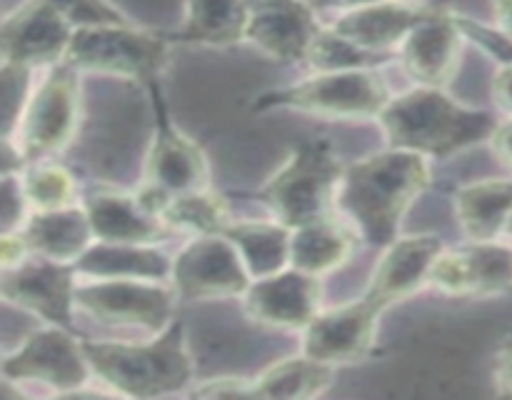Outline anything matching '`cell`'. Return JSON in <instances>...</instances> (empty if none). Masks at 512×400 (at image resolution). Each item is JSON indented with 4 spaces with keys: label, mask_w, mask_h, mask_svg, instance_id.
I'll use <instances>...</instances> for the list:
<instances>
[{
    "label": "cell",
    "mask_w": 512,
    "mask_h": 400,
    "mask_svg": "<svg viewBox=\"0 0 512 400\" xmlns=\"http://www.w3.org/2000/svg\"><path fill=\"white\" fill-rule=\"evenodd\" d=\"M233 240L238 253L243 255L253 280L268 278L290 268V245H293V228L275 220V223H260V220H243L230 223L223 230Z\"/></svg>",
    "instance_id": "484cf974"
},
{
    "label": "cell",
    "mask_w": 512,
    "mask_h": 400,
    "mask_svg": "<svg viewBox=\"0 0 512 400\" xmlns=\"http://www.w3.org/2000/svg\"><path fill=\"white\" fill-rule=\"evenodd\" d=\"M208 188V160L200 145L173 125L160 123L145 160V180L138 190V200L160 218V210L175 195L195 193Z\"/></svg>",
    "instance_id": "8fae6325"
},
{
    "label": "cell",
    "mask_w": 512,
    "mask_h": 400,
    "mask_svg": "<svg viewBox=\"0 0 512 400\" xmlns=\"http://www.w3.org/2000/svg\"><path fill=\"white\" fill-rule=\"evenodd\" d=\"M93 375L88 355L63 325L35 330L15 353L3 360L5 380H25L53 388L55 393H75Z\"/></svg>",
    "instance_id": "30bf717a"
},
{
    "label": "cell",
    "mask_w": 512,
    "mask_h": 400,
    "mask_svg": "<svg viewBox=\"0 0 512 400\" xmlns=\"http://www.w3.org/2000/svg\"><path fill=\"white\" fill-rule=\"evenodd\" d=\"M175 295L160 280L90 278L75 288V310L113 328L158 335L170 325Z\"/></svg>",
    "instance_id": "ba28073f"
},
{
    "label": "cell",
    "mask_w": 512,
    "mask_h": 400,
    "mask_svg": "<svg viewBox=\"0 0 512 400\" xmlns=\"http://www.w3.org/2000/svg\"><path fill=\"white\" fill-rule=\"evenodd\" d=\"M375 3H388V0H313V8H333L345 13V10L353 8H365V5H375Z\"/></svg>",
    "instance_id": "60d3db41"
},
{
    "label": "cell",
    "mask_w": 512,
    "mask_h": 400,
    "mask_svg": "<svg viewBox=\"0 0 512 400\" xmlns=\"http://www.w3.org/2000/svg\"><path fill=\"white\" fill-rule=\"evenodd\" d=\"M388 55H375L368 50L358 48V45L348 43L345 38H340L338 33H333L330 28L320 30V35L315 38L313 48L308 53V63L315 73H330V70H358V68H373L380 60H385Z\"/></svg>",
    "instance_id": "4dcf8cb0"
},
{
    "label": "cell",
    "mask_w": 512,
    "mask_h": 400,
    "mask_svg": "<svg viewBox=\"0 0 512 400\" xmlns=\"http://www.w3.org/2000/svg\"><path fill=\"white\" fill-rule=\"evenodd\" d=\"M493 98L498 108L512 118V63H503L493 78Z\"/></svg>",
    "instance_id": "8d00e7d4"
},
{
    "label": "cell",
    "mask_w": 512,
    "mask_h": 400,
    "mask_svg": "<svg viewBox=\"0 0 512 400\" xmlns=\"http://www.w3.org/2000/svg\"><path fill=\"white\" fill-rule=\"evenodd\" d=\"M245 310L260 325L283 330H305L320 313L323 285L320 275L298 268H285L250 283L245 290Z\"/></svg>",
    "instance_id": "e0dca14e"
},
{
    "label": "cell",
    "mask_w": 512,
    "mask_h": 400,
    "mask_svg": "<svg viewBox=\"0 0 512 400\" xmlns=\"http://www.w3.org/2000/svg\"><path fill=\"white\" fill-rule=\"evenodd\" d=\"M248 0H185V25L178 33L185 43L230 45L245 38Z\"/></svg>",
    "instance_id": "4316f807"
},
{
    "label": "cell",
    "mask_w": 512,
    "mask_h": 400,
    "mask_svg": "<svg viewBox=\"0 0 512 400\" xmlns=\"http://www.w3.org/2000/svg\"><path fill=\"white\" fill-rule=\"evenodd\" d=\"M160 220L168 228L190 230V233H223L233 220H230L228 203L220 195L205 190H195V193L175 195L163 210H160Z\"/></svg>",
    "instance_id": "f1b7e54d"
},
{
    "label": "cell",
    "mask_w": 512,
    "mask_h": 400,
    "mask_svg": "<svg viewBox=\"0 0 512 400\" xmlns=\"http://www.w3.org/2000/svg\"><path fill=\"white\" fill-rule=\"evenodd\" d=\"M73 33V25L50 0H28L3 20V63L28 70L63 63Z\"/></svg>",
    "instance_id": "7c38bea8"
},
{
    "label": "cell",
    "mask_w": 512,
    "mask_h": 400,
    "mask_svg": "<svg viewBox=\"0 0 512 400\" xmlns=\"http://www.w3.org/2000/svg\"><path fill=\"white\" fill-rule=\"evenodd\" d=\"M23 235L33 255L70 265L93 245L95 238L88 213L80 205L60 210H35V215H30L28 223L23 225Z\"/></svg>",
    "instance_id": "7402d4cb"
},
{
    "label": "cell",
    "mask_w": 512,
    "mask_h": 400,
    "mask_svg": "<svg viewBox=\"0 0 512 400\" xmlns=\"http://www.w3.org/2000/svg\"><path fill=\"white\" fill-rule=\"evenodd\" d=\"M73 28H98V25H133L108 0H50Z\"/></svg>",
    "instance_id": "1f68e13d"
},
{
    "label": "cell",
    "mask_w": 512,
    "mask_h": 400,
    "mask_svg": "<svg viewBox=\"0 0 512 400\" xmlns=\"http://www.w3.org/2000/svg\"><path fill=\"white\" fill-rule=\"evenodd\" d=\"M30 70L20 68V65L3 63V100H5V138L18 125L20 113H23L28 100H20L25 95V80H28Z\"/></svg>",
    "instance_id": "d6a6232c"
},
{
    "label": "cell",
    "mask_w": 512,
    "mask_h": 400,
    "mask_svg": "<svg viewBox=\"0 0 512 400\" xmlns=\"http://www.w3.org/2000/svg\"><path fill=\"white\" fill-rule=\"evenodd\" d=\"M430 285L448 295H498L512 288V245L470 240L443 250L430 270Z\"/></svg>",
    "instance_id": "5bb4252c"
},
{
    "label": "cell",
    "mask_w": 512,
    "mask_h": 400,
    "mask_svg": "<svg viewBox=\"0 0 512 400\" xmlns=\"http://www.w3.org/2000/svg\"><path fill=\"white\" fill-rule=\"evenodd\" d=\"M390 98V88L373 68L330 70L260 95L255 108H285L320 118H380Z\"/></svg>",
    "instance_id": "5b68a950"
},
{
    "label": "cell",
    "mask_w": 512,
    "mask_h": 400,
    "mask_svg": "<svg viewBox=\"0 0 512 400\" xmlns=\"http://www.w3.org/2000/svg\"><path fill=\"white\" fill-rule=\"evenodd\" d=\"M490 145H493L495 155H498L500 160H505V163L512 165V118L495 128L493 138H490Z\"/></svg>",
    "instance_id": "74e56055"
},
{
    "label": "cell",
    "mask_w": 512,
    "mask_h": 400,
    "mask_svg": "<svg viewBox=\"0 0 512 400\" xmlns=\"http://www.w3.org/2000/svg\"><path fill=\"white\" fill-rule=\"evenodd\" d=\"M323 25L305 0H248L245 40L280 63L308 58Z\"/></svg>",
    "instance_id": "9a60e30c"
},
{
    "label": "cell",
    "mask_w": 512,
    "mask_h": 400,
    "mask_svg": "<svg viewBox=\"0 0 512 400\" xmlns=\"http://www.w3.org/2000/svg\"><path fill=\"white\" fill-rule=\"evenodd\" d=\"M30 208V200L25 195L23 180L20 175L8 173L3 175V233H15V230H23V225L28 223L25 213Z\"/></svg>",
    "instance_id": "836d02e7"
},
{
    "label": "cell",
    "mask_w": 512,
    "mask_h": 400,
    "mask_svg": "<svg viewBox=\"0 0 512 400\" xmlns=\"http://www.w3.org/2000/svg\"><path fill=\"white\" fill-rule=\"evenodd\" d=\"M433 10L420 8V5L388 0V3L365 5L340 13L328 25L333 33L345 38L348 43L368 50L375 55H390L395 48L408 40V35L423 23Z\"/></svg>",
    "instance_id": "ffe728a7"
},
{
    "label": "cell",
    "mask_w": 512,
    "mask_h": 400,
    "mask_svg": "<svg viewBox=\"0 0 512 400\" xmlns=\"http://www.w3.org/2000/svg\"><path fill=\"white\" fill-rule=\"evenodd\" d=\"M455 213L470 240H498L512 218V180L485 178L455 193Z\"/></svg>",
    "instance_id": "cb8c5ba5"
},
{
    "label": "cell",
    "mask_w": 512,
    "mask_h": 400,
    "mask_svg": "<svg viewBox=\"0 0 512 400\" xmlns=\"http://www.w3.org/2000/svg\"><path fill=\"white\" fill-rule=\"evenodd\" d=\"M73 265L83 278L165 280L173 275V260L148 243H103L98 240Z\"/></svg>",
    "instance_id": "603a6c76"
},
{
    "label": "cell",
    "mask_w": 512,
    "mask_h": 400,
    "mask_svg": "<svg viewBox=\"0 0 512 400\" xmlns=\"http://www.w3.org/2000/svg\"><path fill=\"white\" fill-rule=\"evenodd\" d=\"M383 250L385 253L375 265L365 298L385 310L388 305L418 293L423 285H430V270L445 248L443 240L435 235H410V238H395Z\"/></svg>",
    "instance_id": "ac0fdd59"
},
{
    "label": "cell",
    "mask_w": 512,
    "mask_h": 400,
    "mask_svg": "<svg viewBox=\"0 0 512 400\" xmlns=\"http://www.w3.org/2000/svg\"><path fill=\"white\" fill-rule=\"evenodd\" d=\"M380 315L383 308L365 295L343 308L318 313L305 328L303 353L330 365L358 363L373 350Z\"/></svg>",
    "instance_id": "2e32d148"
},
{
    "label": "cell",
    "mask_w": 512,
    "mask_h": 400,
    "mask_svg": "<svg viewBox=\"0 0 512 400\" xmlns=\"http://www.w3.org/2000/svg\"><path fill=\"white\" fill-rule=\"evenodd\" d=\"M500 33L512 43V0H493Z\"/></svg>",
    "instance_id": "ab89813d"
},
{
    "label": "cell",
    "mask_w": 512,
    "mask_h": 400,
    "mask_svg": "<svg viewBox=\"0 0 512 400\" xmlns=\"http://www.w3.org/2000/svg\"><path fill=\"white\" fill-rule=\"evenodd\" d=\"M430 185L428 158L413 150L388 148L345 168L338 210L375 248H388L413 200Z\"/></svg>",
    "instance_id": "6da1fadb"
},
{
    "label": "cell",
    "mask_w": 512,
    "mask_h": 400,
    "mask_svg": "<svg viewBox=\"0 0 512 400\" xmlns=\"http://www.w3.org/2000/svg\"><path fill=\"white\" fill-rule=\"evenodd\" d=\"M390 148L413 150L425 158H448L493 138L495 118L485 110L468 108L443 88L418 85L390 98L380 113Z\"/></svg>",
    "instance_id": "7a4b0ae2"
},
{
    "label": "cell",
    "mask_w": 512,
    "mask_h": 400,
    "mask_svg": "<svg viewBox=\"0 0 512 400\" xmlns=\"http://www.w3.org/2000/svg\"><path fill=\"white\" fill-rule=\"evenodd\" d=\"M93 373L125 398L183 393L193 383L185 325L170 323L150 343H90L83 340Z\"/></svg>",
    "instance_id": "3957f363"
},
{
    "label": "cell",
    "mask_w": 512,
    "mask_h": 400,
    "mask_svg": "<svg viewBox=\"0 0 512 400\" xmlns=\"http://www.w3.org/2000/svg\"><path fill=\"white\" fill-rule=\"evenodd\" d=\"M170 280L178 298L215 300L245 295L253 275L228 235L205 233L175 255Z\"/></svg>",
    "instance_id": "9c48e42d"
},
{
    "label": "cell",
    "mask_w": 512,
    "mask_h": 400,
    "mask_svg": "<svg viewBox=\"0 0 512 400\" xmlns=\"http://www.w3.org/2000/svg\"><path fill=\"white\" fill-rule=\"evenodd\" d=\"M495 383H498L500 393L512 395V345L500 353L498 365H495Z\"/></svg>",
    "instance_id": "f35d334b"
},
{
    "label": "cell",
    "mask_w": 512,
    "mask_h": 400,
    "mask_svg": "<svg viewBox=\"0 0 512 400\" xmlns=\"http://www.w3.org/2000/svg\"><path fill=\"white\" fill-rule=\"evenodd\" d=\"M30 245L25 240L23 230H15V233H3V240H0V258H3V270L15 268L23 260L30 258Z\"/></svg>",
    "instance_id": "d590c367"
},
{
    "label": "cell",
    "mask_w": 512,
    "mask_h": 400,
    "mask_svg": "<svg viewBox=\"0 0 512 400\" xmlns=\"http://www.w3.org/2000/svg\"><path fill=\"white\" fill-rule=\"evenodd\" d=\"M168 60V43L143 33L135 25H98L75 28L63 63L78 73L123 75L155 80Z\"/></svg>",
    "instance_id": "52a82bcc"
},
{
    "label": "cell",
    "mask_w": 512,
    "mask_h": 400,
    "mask_svg": "<svg viewBox=\"0 0 512 400\" xmlns=\"http://www.w3.org/2000/svg\"><path fill=\"white\" fill-rule=\"evenodd\" d=\"M355 235L335 215L313 220L293 230L290 265L313 275H328L350 260Z\"/></svg>",
    "instance_id": "d4e9b609"
},
{
    "label": "cell",
    "mask_w": 512,
    "mask_h": 400,
    "mask_svg": "<svg viewBox=\"0 0 512 400\" xmlns=\"http://www.w3.org/2000/svg\"><path fill=\"white\" fill-rule=\"evenodd\" d=\"M465 38L468 35L460 28L458 15L433 10L400 45V63L420 85L443 88L458 70Z\"/></svg>",
    "instance_id": "d6986e66"
},
{
    "label": "cell",
    "mask_w": 512,
    "mask_h": 400,
    "mask_svg": "<svg viewBox=\"0 0 512 400\" xmlns=\"http://www.w3.org/2000/svg\"><path fill=\"white\" fill-rule=\"evenodd\" d=\"M508 235H512V218H510V225H508Z\"/></svg>",
    "instance_id": "b9f144b4"
},
{
    "label": "cell",
    "mask_w": 512,
    "mask_h": 400,
    "mask_svg": "<svg viewBox=\"0 0 512 400\" xmlns=\"http://www.w3.org/2000/svg\"><path fill=\"white\" fill-rule=\"evenodd\" d=\"M253 390V380L245 378H210L203 385L190 390V395H200V398H250Z\"/></svg>",
    "instance_id": "e575fe53"
},
{
    "label": "cell",
    "mask_w": 512,
    "mask_h": 400,
    "mask_svg": "<svg viewBox=\"0 0 512 400\" xmlns=\"http://www.w3.org/2000/svg\"><path fill=\"white\" fill-rule=\"evenodd\" d=\"M30 208L35 210H60L75 205V178L53 163H30V168L20 175Z\"/></svg>",
    "instance_id": "f546056e"
},
{
    "label": "cell",
    "mask_w": 512,
    "mask_h": 400,
    "mask_svg": "<svg viewBox=\"0 0 512 400\" xmlns=\"http://www.w3.org/2000/svg\"><path fill=\"white\" fill-rule=\"evenodd\" d=\"M80 80L78 70L58 63L25 103L18 125L5 140L15 143V153L25 163H43L68 148L78 130Z\"/></svg>",
    "instance_id": "8992f818"
},
{
    "label": "cell",
    "mask_w": 512,
    "mask_h": 400,
    "mask_svg": "<svg viewBox=\"0 0 512 400\" xmlns=\"http://www.w3.org/2000/svg\"><path fill=\"white\" fill-rule=\"evenodd\" d=\"M78 270L70 263L33 255L15 268L3 270V298L53 325L70 328L75 310Z\"/></svg>",
    "instance_id": "4fadbf2b"
},
{
    "label": "cell",
    "mask_w": 512,
    "mask_h": 400,
    "mask_svg": "<svg viewBox=\"0 0 512 400\" xmlns=\"http://www.w3.org/2000/svg\"><path fill=\"white\" fill-rule=\"evenodd\" d=\"M333 368L335 365L310 358L308 353L278 360L253 380L250 398H315L333 383Z\"/></svg>",
    "instance_id": "83f0119b"
},
{
    "label": "cell",
    "mask_w": 512,
    "mask_h": 400,
    "mask_svg": "<svg viewBox=\"0 0 512 400\" xmlns=\"http://www.w3.org/2000/svg\"><path fill=\"white\" fill-rule=\"evenodd\" d=\"M93 225L95 240L103 243H148L163 235L168 225L150 213L138 195H125L118 190H95L83 203Z\"/></svg>",
    "instance_id": "44dd1931"
},
{
    "label": "cell",
    "mask_w": 512,
    "mask_h": 400,
    "mask_svg": "<svg viewBox=\"0 0 512 400\" xmlns=\"http://www.w3.org/2000/svg\"><path fill=\"white\" fill-rule=\"evenodd\" d=\"M345 168L328 140H308L260 188V198L275 220L295 230L338 210Z\"/></svg>",
    "instance_id": "277c9868"
}]
</instances>
